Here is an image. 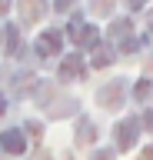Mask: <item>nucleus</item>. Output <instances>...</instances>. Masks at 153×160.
Wrapping results in <instances>:
<instances>
[{
	"instance_id": "obj_1",
	"label": "nucleus",
	"mask_w": 153,
	"mask_h": 160,
	"mask_svg": "<svg viewBox=\"0 0 153 160\" xmlns=\"http://www.w3.org/2000/svg\"><path fill=\"white\" fill-rule=\"evenodd\" d=\"M0 143H3V150H10V153H20V150H23V137L17 133V130H7Z\"/></svg>"
}]
</instances>
